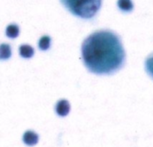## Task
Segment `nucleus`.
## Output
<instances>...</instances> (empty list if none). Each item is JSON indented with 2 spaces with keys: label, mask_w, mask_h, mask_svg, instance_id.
Wrapping results in <instances>:
<instances>
[{
  "label": "nucleus",
  "mask_w": 153,
  "mask_h": 147,
  "mask_svg": "<svg viewBox=\"0 0 153 147\" xmlns=\"http://www.w3.org/2000/svg\"><path fill=\"white\" fill-rule=\"evenodd\" d=\"M82 56L86 67L96 75L114 74L126 61L120 38L108 30L91 34L82 43Z\"/></svg>",
  "instance_id": "nucleus-1"
},
{
  "label": "nucleus",
  "mask_w": 153,
  "mask_h": 147,
  "mask_svg": "<svg viewBox=\"0 0 153 147\" xmlns=\"http://www.w3.org/2000/svg\"><path fill=\"white\" fill-rule=\"evenodd\" d=\"M61 2L75 16L91 19L100 11L102 0H61Z\"/></svg>",
  "instance_id": "nucleus-2"
},
{
  "label": "nucleus",
  "mask_w": 153,
  "mask_h": 147,
  "mask_svg": "<svg viewBox=\"0 0 153 147\" xmlns=\"http://www.w3.org/2000/svg\"><path fill=\"white\" fill-rule=\"evenodd\" d=\"M70 111V103L66 100H60L56 105V112L60 117H65Z\"/></svg>",
  "instance_id": "nucleus-3"
},
{
  "label": "nucleus",
  "mask_w": 153,
  "mask_h": 147,
  "mask_svg": "<svg viewBox=\"0 0 153 147\" xmlns=\"http://www.w3.org/2000/svg\"><path fill=\"white\" fill-rule=\"evenodd\" d=\"M22 141L26 146H32L38 144L39 142V136L33 131H26L23 134L22 137Z\"/></svg>",
  "instance_id": "nucleus-4"
},
{
  "label": "nucleus",
  "mask_w": 153,
  "mask_h": 147,
  "mask_svg": "<svg viewBox=\"0 0 153 147\" xmlns=\"http://www.w3.org/2000/svg\"><path fill=\"white\" fill-rule=\"evenodd\" d=\"M20 55L25 58H30L34 54V49L29 45H22L19 49Z\"/></svg>",
  "instance_id": "nucleus-5"
},
{
  "label": "nucleus",
  "mask_w": 153,
  "mask_h": 147,
  "mask_svg": "<svg viewBox=\"0 0 153 147\" xmlns=\"http://www.w3.org/2000/svg\"><path fill=\"white\" fill-rule=\"evenodd\" d=\"M12 55L11 47L8 44H1L0 45V60H5L10 58Z\"/></svg>",
  "instance_id": "nucleus-6"
},
{
  "label": "nucleus",
  "mask_w": 153,
  "mask_h": 147,
  "mask_svg": "<svg viewBox=\"0 0 153 147\" xmlns=\"http://www.w3.org/2000/svg\"><path fill=\"white\" fill-rule=\"evenodd\" d=\"M5 32L9 38L11 39L16 38L19 35V27L16 24H10L7 26Z\"/></svg>",
  "instance_id": "nucleus-7"
},
{
  "label": "nucleus",
  "mask_w": 153,
  "mask_h": 147,
  "mask_svg": "<svg viewBox=\"0 0 153 147\" xmlns=\"http://www.w3.org/2000/svg\"><path fill=\"white\" fill-rule=\"evenodd\" d=\"M50 42H51L50 37H48L47 35L43 36V37L40 38V40L39 41V48L41 50H47L50 47Z\"/></svg>",
  "instance_id": "nucleus-8"
},
{
  "label": "nucleus",
  "mask_w": 153,
  "mask_h": 147,
  "mask_svg": "<svg viewBox=\"0 0 153 147\" xmlns=\"http://www.w3.org/2000/svg\"><path fill=\"white\" fill-rule=\"evenodd\" d=\"M145 69L153 79V54H152L145 61Z\"/></svg>",
  "instance_id": "nucleus-9"
},
{
  "label": "nucleus",
  "mask_w": 153,
  "mask_h": 147,
  "mask_svg": "<svg viewBox=\"0 0 153 147\" xmlns=\"http://www.w3.org/2000/svg\"><path fill=\"white\" fill-rule=\"evenodd\" d=\"M118 4H119V6H120L121 9H123V10H127V11L131 10L132 7H133V6H132V4H131V2H130V0H119Z\"/></svg>",
  "instance_id": "nucleus-10"
}]
</instances>
